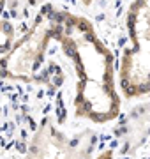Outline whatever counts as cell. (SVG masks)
I'll list each match as a JSON object with an SVG mask.
<instances>
[{
	"mask_svg": "<svg viewBox=\"0 0 150 159\" xmlns=\"http://www.w3.org/2000/svg\"><path fill=\"white\" fill-rule=\"evenodd\" d=\"M55 41L71 60L78 78L74 96L76 115L97 124L117 119L120 97L115 87L113 60L92 23L58 9Z\"/></svg>",
	"mask_w": 150,
	"mask_h": 159,
	"instance_id": "1",
	"label": "cell"
},
{
	"mask_svg": "<svg viewBox=\"0 0 150 159\" xmlns=\"http://www.w3.org/2000/svg\"><path fill=\"white\" fill-rule=\"evenodd\" d=\"M131 46L120 60V87L127 97L150 92V0H133L127 11Z\"/></svg>",
	"mask_w": 150,
	"mask_h": 159,
	"instance_id": "2",
	"label": "cell"
},
{
	"mask_svg": "<svg viewBox=\"0 0 150 159\" xmlns=\"http://www.w3.org/2000/svg\"><path fill=\"white\" fill-rule=\"evenodd\" d=\"M58 27V9L46 6L37 14L35 21L21 39L2 57L0 73L4 78L35 81L44 62L50 43L55 41Z\"/></svg>",
	"mask_w": 150,
	"mask_h": 159,
	"instance_id": "3",
	"label": "cell"
},
{
	"mask_svg": "<svg viewBox=\"0 0 150 159\" xmlns=\"http://www.w3.org/2000/svg\"><path fill=\"white\" fill-rule=\"evenodd\" d=\"M94 143L90 131L71 136L51 119H44L34 133L23 159H90Z\"/></svg>",
	"mask_w": 150,
	"mask_h": 159,
	"instance_id": "4",
	"label": "cell"
},
{
	"mask_svg": "<svg viewBox=\"0 0 150 159\" xmlns=\"http://www.w3.org/2000/svg\"><path fill=\"white\" fill-rule=\"evenodd\" d=\"M118 140L127 154L136 152L150 140V101L134 106L118 127Z\"/></svg>",
	"mask_w": 150,
	"mask_h": 159,
	"instance_id": "5",
	"label": "cell"
},
{
	"mask_svg": "<svg viewBox=\"0 0 150 159\" xmlns=\"http://www.w3.org/2000/svg\"><path fill=\"white\" fill-rule=\"evenodd\" d=\"M46 0H7V9L11 12L12 16H23L30 9H34V7H39L42 6Z\"/></svg>",
	"mask_w": 150,
	"mask_h": 159,
	"instance_id": "6",
	"label": "cell"
},
{
	"mask_svg": "<svg viewBox=\"0 0 150 159\" xmlns=\"http://www.w3.org/2000/svg\"><path fill=\"white\" fill-rule=\"evenodd\" d=\"M14 44V29L7 20H0V55H6Z\"/></svg>",
	"mask_w": 150,
	"mask_h": 159,
	"instance_id": "7",
	"label": "cell"
},
{
	"mask_svg": "<svg viewBox=\"0 0 150 159\" xmlns=\"http://www.w3.org/2000/svg\"><path fill=\"white\" fill-rule=\"evenodd\" d=\"M94 159H115V157H113V152L111 150H103L97 157H94Z\"/></svg>",
	"mask_w": 150,
	"mask_h": 159,
	"instance_id": "8",
	"label": "cell"
},
{
	"mask_svg": "<svg viewBox=\"0 0 150 159\" xmlns=\"http://www.w3.org/2000/svg\"><path fill=\"white\" fill-rule=\"evenodd\" d=\"M7 7V0H0V14H2V11Z\"/></svg>",
	"mask_w": 150,
	"mask_h": 159,
	"instance_id": "9",
	"label": "cell"
}]
</instances>
